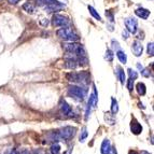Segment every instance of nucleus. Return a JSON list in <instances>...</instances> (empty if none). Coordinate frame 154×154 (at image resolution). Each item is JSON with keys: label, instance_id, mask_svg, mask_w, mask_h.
I'll return each instance as SVG.
<instances>
[{"label": "nucleus", "instance_id": "f257e3e1", "mask_svg": "<svg viewBox=\"0 0 154 154\" xmlns=\"http://www.w3.org/2000/svg\"><path fill=\"white\" fill-rule=\"evenodd\" d=\"M57 37L65 41H68V42H77L79 40V36H78L77 33L73 31L72 27H69V26H64L63 28L58 29L56 32Z\"/></svg>", "mask_w": 154, "mask_h": 154}, {"label": "nucleus", "instance_id": "f03ea898", "mask_svg": "<svg viewBox=\"0 0 154 154\" xmlns=\"http://www.w3.org/2000/svg\"><path fill=\"white\" fill-rule=\"evenodd\" d=\"M64 50L69 53H73L77 57H84L86 56V51H85L84 46L81 43L78 42H69V43H65L63 45Z\"/></svg>", "mask_w": 154, "mask_h": 154}, {"label": "nucleus", "instance_id": "7ed1b4c3", "mask_svg": "<svg viewBox=\"0 0 154 154\" xmlns=\"http://www.w3.org/2000/svg\"><path fill=\"white\" fill-rule=\"evenodd\" d=\"M67 80L69 81V82H73V83H85L86 81L88 80L90 75H88V72H81V73H78V72H69V73H67L66 75Z\"/></svg>", "mask_w": 154, "mask_h": 154}, {"label": "nucleus", "instance_id": "20e7f679", "mask_svg": "<svg viewBox=\"0 0 154 154\" xmlns=\"http://www.w3.org/2000/svg\"><path fill=\"white\" fill-rule=\"evenodd\" d=\"M68 95L73 97L75 99L83 100L85 96H86V90L83 88H80V86L72 85V86L68 88Z\"/></svg>", "mask_w": 154, "mask_h": 154}, {"label": "nucleus", "instance_id": "39448f33", "mask_svg": "<svg viewBox=\"0 0 154 154\" xmlns=\"http://www.w3.org/2000/svg\"><path fill=\"white\" fill-rule=\"evenodd\" d=\"M69 18L62 14H54L52 17V25L54 27H64V26L69 25Z\"/></svg>", "mask_w": 154, "mask_h": 154}, {"label": "nucleus", "instance_id": "423d86ee", "mask_svg": "<svg viewBox=\"0 0 154 154\" xmlns=\"http://www.w3.org/2000/svg\"><path fill=\"white\" fill-rule=\"evenodd\" d=\"M77 128L72 127V126H66L63 129H60V131L58 133V136L64 140H69V139L73 138V136L75 135Z\"/></svg>", "mask_w": 154, "mask_h": 154}, {"label": "nucleus", "instance_id": "0eeeda50", "mask_svg": "<svg viewBox=\"0 0 154 154\" xmlns=\"http://www.w3.org/2000/svg\"><path fill=\"white\" fill-rule=\"evenodd\" d=\"M125 27H126V30L128 31L131 33H136L138 31V23L137 21L135 20L134 17H127L125 18Z\"/></svg>", "mask_w": 154, "mask_h": 154}, {"label": "nucleus", "instance_id": "6e6552de", "mask_svg": "<svg viewBox=\"0 0 154 154\" xmlns=\"http://www.w3.org/2000/svg\"><path fill=\"white\" fill-rule=\"evenodd\" d=\"M131 51H133V54L136 57L141 56L142 52H143V45L141 44V42L138 41V40H135L131 44Z\"/></svg>", "mask_w": 154, "mask_h": 154}, {"label": "nucleus", "instance_id": "1a4fd4ad", "mask_svg": "<svg viewBox=\"0 0 154 154\" xmlns=\"http://www.w3.org/2000/svg\"><path fill=\"white\" fill-rule=\"evenodd\" d=\"M59 108H60V110H62V112L64 113L65 116H72V114H73V113H72V110H71V107H70L64 99L60 100V103H59Z\"/></svg>", "mask_w": 154, "mask_h": 154}, {"label": "nucleus", "instance_id": "9d476101", "mask_svg": "<svg viewBox=\"0 0 154 154\" xmlns=\"http://www.w3.org/2000/svg\"><path fill=\"white\" fill-rule=\"evenodd\" d=\"M131 133L135 134V135H139V134H140L142 131V126H141V124L139 123L138 121H136L135 119H134V120H131Z\"/></svg>", "mask_w": 154, "mask_h": 154}, {"label": "nucleus", "instance_id": "9b49d317", "mask_svg": "<svg viewBox=\"0 0 154 154\" xmlns=\"http://www.w3.org/2000/svg\"><path fill=\"white\" fill-rule=\"evenodd\" d=\"M135 14L142 20H148V17L150 16V11L144 8H138L135 10Z\"/></svg>", "mask_w": 154, "mask_h": 154}, {"label": "nucleus", "instance_id": "f8f14e48", "mask_svg": "<svg viewBox=\"0 0 154 154\" xmlns=\"http://www.w3.org/2000/svg\"><path fill=\"white\" fill-rule=\"evenodd\" d=\"M110 150H111V143L109 139H105L101 143L100 146V152L101 154H110Z\"/></svg>", "mask_w": 154, "mask_h": 154}, {"label": "nucleus", "instance_id": "ddd939ff", "mask_svg": "<svg viewBox=\"0 0 154 154\" xmlns=\"http://www.w3.org/2000/svg\"><path fill=\"white\" fill-rule=\"evenodd\" d=\"M62 9H64V5L62 3H54V5H46L45 7V11L48 12H57V11H60Z\"/></svg>", "mask_w": 154, "mask_h": 154}, {"label": "nucleus", "instance_id": "4468645a", "mask_svg": "<svg viewBox=\"0 0 154 154\" xmlns=\"http://www.w3.org/2000/svg\"><path fill=\"white\" fill-rule=\"evenodd\" d=\"M78 66L79 65H78V62L75 58H68L66 60V63H65V68H67V69L75 70Z\"/></svg>", "mask_w": 154, "mask_h": 154}, {"label": "nucleus", "instance_id": "2eb2a0df", "mask_svg": "<svg viewBox=\"0 0 154 154\" xmlns=\"http://www.w3.org/2000/svg\"><path fill=\"white\" fill-rule=\"evenodd\" d=\"M116 75H118L119 80H120V82H121V84H124L126 81V77H125V72H124V70L122 69L121 67H116Z\"/></svg>", "mask_w": 154, "mask_h": 154}, {"label": "nucleus", "instance_id": "dca6fc26", "mask_svg": "<svg viewBox=\"0 0 154 154\" xmlns=\"http://www.w3.org/2000/svg\"><path fill=\"white\" fill-rule=\"evenodd\" d=\"M116 57H118L119 60H120L122 64H126V63H127V56H126L125 52L121 51V50H118V51H116Z\"/></svg>", "mask_w": 154, "mask_h": 154}, {"label": "nucleus", "instance_id": "f3484780", "mask_svg": "<svg viewBox=\"0 0 154 154\" xmlns=\"http://www.w3.org/2000/svg\"><path fill=\"white\" fill-rule=\"evenodd\" d=\"M136 90L137 92H138L139 95H146V85H144V83H141V82H139L137 83L136 85Z\"/></svg>", "mask_w": 154, "mask_h": 154}, {"label": "nucleus", "instance_id": "a211bd4d", "mask_svg": "<svg viewBox=\"0 0 154 154\" xmlns=\"http://www.w3.org/2000/svg\"><path fill=\"white\" fill-rule=\"evenodd\" d=\"M88 11H90V13L92 14V16L95 18V20H97V21H99V22L103 21V20H101V16L99 15V13L96 11L95 8H93L92 5H88Z\"/></svg>", "mask_w": 154, "mask_h": 154}, {"label": "nucleus", "instance_id": "6ab92c4d", "mask_svg": "<svg viewBox=\"0 0 154 154\" xmlns=\"http://www.w3.org/2000/svg\"><path fill=\"white\" fill-rule=\"evenodd\" d=\"M23 10L26 11L27 13H29V14H32L35 12V5L30 2H26L23 5Z\"/></svg>", "mask_w": 154, "mask_h": 154}, {"label": "nucleus", "instance_id": "aec40b11", "mask_svg": "<svg viewBox=\"0 0 154 154\" xmlns=\"http://www.w3.org/2000/svg\"><path fill=\"white\" fill-rule=\"evenodd\" d=\"M111 101H112V105H111V111H112V113L116 114V113H118V111H119L118 101H116V99H114V98H112Z\"/></svg>", "mask_w": 154, "mask_h": 154}, {"label": "nucleus", "instance_id": "412c9836", "mask_svg": "<svg viewBox=\"0 0 154 154\" xmlns=\"http://www.w3.org/2000/svg\"><path fill=\"white\" fill-rule=\"evenodd\" d=\"M51 153L52 154H59L60 153V146L58 143L52 144L51 146Z\"/></svg>", "mask_w": 154, "mask_h": 154}, {"label": "nucleus", "instance_id": "4be33fe9", "mask_svg": "<svg viewBox=\"0 0 154 154\" xmlns=\"http://www.w3.org/2000/svg\"><path fill=\"white\" fill-rule=\"evenodd\" d=\"M105 58L108 60V62H112L113 60V52L111 50H107L106 51V56Z\"/></svg>", "mask_w": 154, "mask_h": 154}, {"label": "nucleus", "instance_id": "5701e85b", "mask_svg": "<svg viewBox=\"0 0 154 154\" xmlns=\"http://www.w3.org/2000/svg\"><path fill=\"white\" fill-rule=\"evenodd\" d=\"M148 54H149L150 56H153V55H154L153 42H149V44H148Z\"/></svg>", "mask_w": 154, "mask_h": 154}, {"label": "nucleus", "instance_id": "b1692460", "mask_svg": "<svg viewBox=\"0 0 154 154\" xmlns=\"http://www.w3.org/2000/svg\"><path fill=\"white\" fill-rule=\"evenodd\" d=\"M88 131H86V128H84L82 131V134H81V135H80V141L81 142H83L85 140V139L88 138Z\"/></svg>", "mask_w": 154, "mask_h": 154}, {"label": "nucleus", "instance_id": "393cba45", "mask_svg": "<svg viewBox=\"0 0 154 154\" xmlns=\"http://www.w3.org/2000/svg\"><path fill=\"white\" fill-rule=\"evenodd\" d=\"M128 75H129V78L133 80H136L137 78H138V73L133 69H128Z\"/></svg>", "mask_w": 154, "mask_h": 154}, {"label": "nucleus", "instance_id": "a878e982", "mask_svg": "<svg viewBox=\"0 0 154 154\" xmlns=\"http://www.w3.org/2000/svg\"><path fill=\"white\" fill-rule=\"evenodd\" d=\"M141 75H143V77H146V78H149L150 77V75H151V72H150V70L149 69H146V68H142L141 70Z\"/></svg>", "mask_w": 154, "mask_h": 154}, {"label": "nucleus", "instance_id": "bb28decb", "mask_svg": "<svg viewBox=\"0 0 154 154\" xmlns=\"http://www.w3.org/2000/svg\"><path fill=\"white\" fill-rule=\"evenodd\" d=\"M134 81H135V80L131 79V78H129L128 81H127V88H128L129 91L134 90Z\"/></svg>", "mask_w": 154, "mask_h": 154}, {"label": "nucleus", "instance_id": "cd10ccee", "mask_svg": "<svg viewBox=\"0 0 154 154\" xmlns=\"http://www.w3.org/2000/svg\"><path fill=\"white\" fill-rule=\"evenodd\" d=\"M106 16L109 18V21L110 22H113L114 21V17H113V14L110 12V11H106Z\"/></svg>", "mask_w": 154, "mask_h": 154}, {"label": "nucleus", "instance_id": "c85d7f7f", "mask_svg": "<svg viewBox=\"0 0 154 154\" xmlns=\"http://www.w3.org/2000/svg\"><path fill=\"white\" fill-rule=\"evenodd\" d=\"M45 5H54V3H59L58 0H44Z\"/></svg>", "mask_w": 154, "mask_h": 154}, {"label": "nucleus", "instance_id": "c756f323", "mask_svg": "<svg viewBox=\"0 0 154 154\" xmlns=\"http://www.w3.org/2000/svg\"><path fill=\"white\" fill-rule=\"evenodd\" d=\"M122 36H123V38L125 39V40H127V39L129 38V32L127 30H123V32H122Z\"/></svg>", "mask_w": 154, "mask_h": 154}, {"label": "nucleus", "instance_id": "7c9ffc66", "mask_svg": "<svg viewBox=\"0 0 154 154\" xmlns=\"http://www.w3.org/2000/svg\"><path fill=\"white\" fill-rule=\"evenodd\" d=\"M112 44H113V48H116V49L119 50V48H120V44H119L118 41H116V40H112Z\"/></svg>", "mask_w": 154, "mask_h": 154}, {"label": "nucleus", "instance_id": "2f4dec72", "mask_svg": "<svg viewBox=\"0 0 154 154\" xmlns=\"http://www.w3.org/2000/svg\"><path fill=\"white\" fill-rule=\"evenodd\" d=\"M20 0H8V2L11 3V5H15V3H17Z\"/></svg>", "mask_w": 154, "mask_h": 154}, {"label": "nucleus", "instance_id": "473e14b6", "mask_svg": "<svg viewBox=\"0 0 154 154\" xmlns=\"http://www.w3.org/2000/svg\"><path fill=\"white\" fill-rule=\"evenodd\" d=\"M41 24H42L43 26H48V24H49V21L46 20V21H44V22H41Z\"/></svg>", "mask_w": 154, "mask_h": 154}, {"label": "nucleus", "instance_id": "72a5a7b5", "mask_svg": "<svg viewBox=\"0 0 154 154\" xmlns=\"http://www.w3.org/2000/svg\"><path fill=\"white\" fill-rule=\"evenodd\" d=\"M10 154H18V153H17V151H16L15 149H13L12 151H11V153H10Z\"/></svg>", "mask_w": 154, "mask_h": 154}, {"label": "nucleus", "instance_id": "f704fd0d", "mask_svg": "<svg viewBox=\"0 0 154 154\" xmlns=\"http://www.w3.org/2000/svg\"><path fill=\"white\" fill-rule=\"evenodd\" d=\"M21 154H30V153H29V152L27 151V150H24V151H22Z\"/></svg>", "mask_w": 154, "mask_h": 154}, {"label": "nucleus", "instance_id": "c9c22d12", "mask_svg": "<svg viewBox=\"0 0 154 154\" xmlns=\"http://www.w3.org/2000/svg\"><path fill=\"white\" fill-rule=\"evenodd\" d=\"M140 154H151V153H149V152H146V151H141Z\"/></svg>", "mask_w": 154, "mask_h": 154}, {"label": "nucleus", "instance_id": "e433bc0d", "mask_svg": "<svg viewBox=\"0 0 154 154\" xmlns=\"http://www.w3.org/2000/svg\"><path fill=\"white\" fill-rule=\"evenodd\" d=\"M128 154H137V152L136 151H129Z\"/></svg>", "mask_w": 154, "mask_h": 154}]
</instances>
